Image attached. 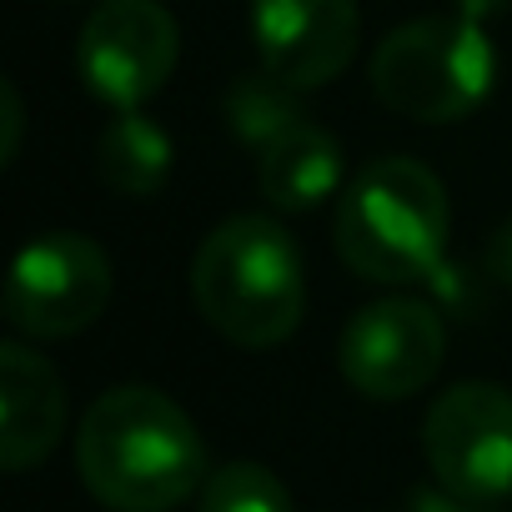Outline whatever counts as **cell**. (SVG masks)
<instances>
[{"instance_id": "6da1fadb", "label": "cell", "mask_w": 512, "mask_h": 512, "mask_svg": "<svg viewBox=\"0 0 512 512\" xmlns=\"http://www.w3.org/2000/svg\"><path fill=\"white\" fill-rule=\"evenodd\" d=\"M76 472L111 512H171L206 487V442L181 402L156 387L101 392L76 437Z\"/></svg>"}, {"instance_id": "7a4b0ae2", "label": "cell", "mask_w": 512, "mask_h": 512, "mask_svg": "<svg viewBox=\"0 0 512 512\" xmlns=\"http://www.w3.org/2000/svg\"><path fill=\"white\" fill-rule=\"evenodd\" d=\"M191 302L211 332L267 352L302 327L307 272L297 241L272 216H231L191 256Z\"/></svg>"}, {"instance_id": "3957f363", "label": "cell", "mask_w": 512, "mask_h": 512, "mask_svg": "<svg viewBox=\"0 0 512 512\" xmlns=\"http://www.w3.org/2000/svg\"><path fill=\"white\" fill-rule=\"evenodd\" d=\"M447 186L412 156H377L337 201V256L367 282H437L447 256Z\"/></svg>"}, {"instance_id": "277c9868", "label": "cell", "mask_w": 512, "mask_h": 512, "mask_svg": "<svg viewBox=\"0 0 512 512\" xmlns=\"http://www.w3.org/2000/svg\"><path fill=\"white\" fill-rule=\"evenodd\" d=\"M497 51L487 26L447 11L392 26L372 51V91L387 111L417 126H447L477 111L492 91Z\"/></svg>"}, {"instance_id": "5b68a950", "label": "cell", "mask_w": 512, "mask_h": 512, "mask_svg": "<svg viewBox=\"0 0 512 512\" xmlns=\"http://www.w3.org/2000/svg\"><path fill=\"white\" fill-rule=\"evenodd\" d=\"M111 302V262L81 231L31 236L6 277V322L26 342H66L101 322Z\"/></svg>"}, {"instance_id": "8992f818", "label": "cell", "mask_w": 512, "mask_h": 512, "mask_svg": "<svg viewBox=\"0 0 512 512\" xmlns=\"http://www.w3.org/2000/svg\"><path fill=\"white\" fill-rule=\"evenodd\" d=\"M422 457L437 487L467 502L512 497V392L497 382H457L422 417Z\"/></svg>"}, {"instance_id": "52a82bcc", "label": "cell", "mask_w": 512, "mask_h": 512, "mask_svg": "<svg viewBox=\"0 0 512 512\" xmlns=\"http://www.w3.org/2000/svg\"><path fill=\"white\" fill-rule=\"evenodd\" d=\"M176 21L161 0H101L76 41V71L111 111H141L176 71Z\"/></svg>"}, {"instance_id": "ba28073f", "label": "cell", "mask_w": 512, "mask_h": 512, "mask_svg": "<svg viewBox=\"0 0 512 512\" xmlns=\"http://www.w3.org/2000/svg\"><path fill=\"white\" fill-rule=\"evenodd\" d=\"M447 357V322L422 297H382L362 307L337 347L342 377L372 402L417 397Z\"/></svg>"}, {"instance_id": "9c48e42d", "label": "cell", "mask_w": 512, "mask_h": 512, "mask_svg": "<svg viewBox=\"0 0 512 512\" xmlns=\"http://www.w3.org/2000/svg\"><path fill=\"white\" fill-rule=\"evenodd\" d=\"M357 0H251V41L262 66L302 96L332 86L357 56Z\"/></svg>"}, {"instance_id": "30bf717a", "label": "cell", "mask_w": 512, "mask_h": 512, "mask_svg": "<svg viewBox=\"0 0 512 512\" xmlns=\"http://www.w3.org/2000/svg\"><path fill=\"white\" fill-rule=\"evenodd\" d=\"M66 432V387L56 367L26 342H0V467L31 472Z\"/></svg>"}, {"instance_id": "8fae6325", "label": "cell", "mask_w": 512, "mask_h": 512, "mask_svg": "<svg viewBox=\"0 0 512 512\" xmlns=\"http://www.w3.org/2000/svg\"><path fill=\"white\" fill-rule=\"evenodd\" d=\"M256 181H262V196L277 211H312V206L332 201L342 186V146L332 131L302 121L262 151Z\"/></svg>"}, {"instance_id": "7c38bea8", "label": "cell", "mask_w": 512, "mask_h": 512, "mask_svg": "<svg viewBox=\"0 0 512 512\" xmlns=\"http://www.w3.org/2000/svg\"><path fill=\"white\" fill-rule=\"evenodd\" d=\"M171 136L146 111H116V121L96 141V171L121 196H156L171 176Z\"/></svg>"}, {"instance_id": "4fadbf2b", "label": "cell", "mask_w": 512, "mask_h": 512, "mask_svg": "<svg viewBox=\"0 0 512 512\" xmlns=\"http://www.w3.org/2000/svg\"><path fill=\"white\" fill-rule=\"evenodd\" d=\"M221 116H226V131L251 146V151H267L277 136H287L292 126L307 121V106H302V91L277 81L267 66H256L246 76H236L221 96Z\"/></svg>"}, {"instance_id": "5bb4252c", "label": "cell", "mask_w": 512, "mask_h": 512, "mask_svg": "<svg viewBox=\"0 0 512 512\" xmlns=\"http://www.w3.org/2000/svg\"><path fill=\"white\" fill-rule=\"evenodd\" d=\"M196 512H297L287 482L262 462H226L206 477Z\"/></svg>"}, {"instance_id": "9a60e30c", "label": "cell", "mask_w": 512, "mask_h": 512, "mask_svg": "<svg viewBox=\"0 0 512 512\" xmlns=\"http://www.w3.org/2000/svg\"><path fill=\"white\" fill-rule=\"evenodd\" d=\"M482 272H487L492 287L512 292V221H502V226L492 231V241L482 246Z\"/></svg>"}, {"instance_id": "2e32d148", "label": "cell", "mask_w": 512, "mask_h": 512, "mask_svg": "<svg viewBox=\"0 0 512 512\" xmlns=\"http://www.w3.org/2000/svg\"><path fill=\"white\" fill-rule=\"evenodd\" d=\"M0 106H6V141H0V166H11L21 156V136H26V106H21V86L0 81Z\"/></svg>"}, {"instance_id": "e0dca14e", "label": "cell", "mask_w": 512, "mask_h": 512, "mask_svg": "<svg viewBox=\"0 0 512 512\" xmlns=\"http://www.w3.org/2000/svg\"><path fill=\"white\" fill-rule=\"evenodd\" d=\"M407 512H487V507L482 502H467V497H457L447 487H417L407 497Z\"/></svg>"}, {"instance_id": "ac0fdd59", "label": "cell", "mask_w": 512, "mask_h": 512, "mask_svg": "<svg viewBox=\"0 0 512 512\" xmlns=\"http://www.w3.org/2000/svg\"><path fill=\"white\" fill-rule=\"evenodd\" d=\"M512 6V0H452V11H462V16H472V21H492V16H502Z\"/></svg>"}]
</instances>
